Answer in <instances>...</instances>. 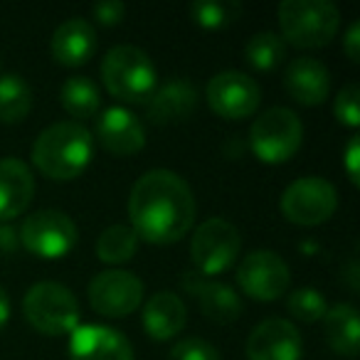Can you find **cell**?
I'll use <instances>...</instances> for the list:
<instances>
[{"mask_svg":"<svg viewBox=\"0 0 360 360\" xmlns=\"http://www.w3.org/2000/svg\"><path fill=\"white\" fill-rule=\"evenodd\" d=\"M237 284L242 294L255 301H276L291 284L289 264L271 250H255L237 266Z\"/></svg>","mask_w":360,"mask_h":360,"instance_id":"8fae6325","label":"cell"},{"mask_svg":"<svg viewBox=\"0 0 360 360\" xmlns=\"http://www.w3.org/2000/svg\"><path fill=\"white\" fill-rule=\"evenodd\" d=\"M333 114L338 124L348 126V129H358L360 126V86L358 84H345L335 94L333 101Z\"/></svg>","mask_w":360,"mask_h":360,"instance_id":"f1b7e54d","label":"cell"},{"mask_svg":"<svg viewBox=\"0 0 360 360\" xmlns=\"http://www.w3.org/2000/svg\"><path fill=\"white\" fill-rule=\"evenodd\" d=\"M139 237L131 230V225H111L96 240V257L104 264H126L136 257Z\"/></svg>","mask_w":360,"mask_h":360,"instance_id":"d4e9b609","label":"cell"},{"mask_svg":"<svg viewBox=\"0 0 360 360\" xmlns=\"http://www.w3.org/2000/svg\"><path fill=\"white\" fill-rule=\"evenodd\" d=\"M18 245H20L18 232L11 225H0V250H6L8 255H13L18 250Z\"/></svg>","mask_w":360,"mask_h":360,"instance_id":"836d02e7","label":"cell"},{"mask_svg":"<svg viewBox=\"0 0 360 360\" xmlns=\"http://www.w3.org/2000/svg\"><path fill=\"white\" fill-rule=\"evenodd\" d=\"M323 333L328 345L338 355L355 358L360 348V326L358 311L350 304H335L323 316Z\"/></svg>","mask_w":360,"mask_h":360,"instance_id":"7402d4cb","label":"cell"},{"mask_svg":"<svg viewBox=\"0 0 360 360\" xmlns=\"http://www.w3.org/2000/svg\"><path fill=\"white\" fill-rule=\"evenodd\" d=\"M240 230L225 217H210L195 230L191 240V259L202 276H215L227 271L240 257Z\"/></svg>","mask_w":360,"mask_h":360,"instance_id":"ba28073f","label":"cell"},{"mask_svg":"<svg viewBox=\"0 0 360 360\" xmlns=\"http://www.w3.org/2000/svg\"><path fill=\"white\" fill-rule=\"evenodd\" d=\"M60 101L72 119H91L101 106V94L89 77H70L60 89Z\"/></svg>","mask_w":360,"mask_h":360,"instance_id":"cb8c5ba5","label":"cell"},{"mask_svg":"<svg viewBox=\"0 0 360 360\" xmlns=\"http://www.w3.org/2000/svg\"><path fill=\"white\" fill-rule=\"evenodd\" d=\"M94 158V139L79 121H57L32 143V163L50 180H75Z\"/></svg>","mask_w":360,"mask_h":360,"instance_id":"7a4b0ae2","label":"cell"},{"mask_svg":"<svg viewBox=\"0 0 360 360\" xmlns=\"http://www.w3.org/2000/svg\"><path fill=\"white\" fill-rule=\"evenodd\" d=\"M32 109V86L25 77L0 75V124H20Z\"/></svg>","mask_w":360,"mask_h":360,"instance_id":"603a6c76","label":"cell"},{"mask_svg":"<svg viewBox=\"0 0 360 360\" xmlns=\"http://www.w3.org/2000/svg\"><path fill=\"white\" fill-rule=\"evenodd\" d=\"M8 319H11V299H8V291L0 286V330L6 328Z\"/></svg>","mask_w":360,"mask_h":360,"instance_id":"e575fe53","label":"cell"},{"mask_svg":"<svg viewBox=\"0 0 360 360\" xmlns=\"http://www.w3.org/2000/svg\"><path fill=\"white\" fill-rule=\"evenodd\" d=\"M25 321L42 335H70L79 326V301L57 281H37L22 299Z\"/></svg>","mask_w":360,"mask_h":360,"instance_id":"5b68a950","label":"cell"},{"mask_svg":"<svg viewBox=\"0 0 360 360\" xmlns=\"http://www.w3.org/2000/svg\"><path fill=\"white\" fill-rule=\"evenodd\" d=\"M126 15V6L119 0H101L94 6V18L101 22L104 27H114L124 20Z\"/></svg>","mask_w":360,"mask_h":360,"instance_id":"4dcf8cb0","label":"cell"},{"mask_svg":"<svg viewBox=\"0 0 360 360\" xmlns=\"http://www.w3.org/2000/svg\"><path fill=\"white\" fill-rule=\"evenodd\" d=\"M96 30L84 18H70L60 22L52 32L50 50L57 65L62 67H82L94 57L96 52Z\"/></svg>","mask_w":360,"mask_h":360,"instance_id":"d6986e66","label":"cell"},{"mask_svg":"<svg viewBox=\"0 0 360 360\" xmlns=\"http://www.w3.org/2000/svg\"><path fill=\"white\" fill-rule=\"evenodd\" d=\"M304 340L291 321L266 319L247 338V360H301Z\"/></svg>","mask_w":360,"mask_h":360,"instance_id":"5bb4252c","label":"cell"},{"mask_svg":"<svg viewBox=\"0 0 360 360\" xmlns=\"http://www.w3.org/2000/svg\"><path fill=\"white\" fill-rule=\"evenodd\" d=\"M191 15L198 27L222 30L240 15V6L235 0H195L191 6Z\"/></svg>","mask_w":360,"mask_h":360,"instance_id":"4316f807","label":"cell"},{"mask_svg":"<svg viewBox=\"0 0 360 360\" xmlns=\"http://www.w3.org/2000/svg\"><path fill=\"white\" fill-rule=\"evenodd\" d=\"M358 158H360V141L358 136H350L348 146H345V173H348L353 186H358Z\"/></svg>","mask_w":360,"mask_h":360,"instance_id":"1f68e13d","label":"cell"},{"mask_svg":"<svg viewBox=\"0 0 360 360\" xmlns=\"http://www.w3.org/2000/svg\"><path fill=\"white\" fill-rule=\"evenodd\" d=\"M96 139L104 150L114 155H136L146 146V131L141 119L126 106H109L96 119Z\"/></svg>","mask_w":360,"mask_h":360,"instance_id":"2e32d148","label":"cell"},{"mask_svg":"<svg viewBox=\"0 0 360 360\" xmlns=\"http://www.w3.org/2000/svg\"><path fill=\"white\" fill-rule=\"evenodd\" d=\"M170 360H220V353L202 338H183L170 348Z\"/></svg>","mask_w":360,"mask_h":360,"instance_id":"f546056e","label":"cell"},{"mask_svg":"<svg viewBox=\"0 0 360 360\" xmlns=\"http://www.w3.org/2000/svg\"><path fill=\"white\" fill-rule=\"evenodd\" d=\"M286 309L294 319H299L301 323H316V321H323L328 304H326V296L316 289H296L286 299Z\"/></svg>","mask_w":360,"mask_h":360,"instance_id":"83f0119b","label":"cell"},{"mask_svg":"<svg viewBox=\"0 0 360 360\" xmlns=\"http://www.w3.org/2000/svg\"><path fill=\"white\" fill-rule=\"evenodd\" d=\"M286 57V42L276 32H255L245 45V60L252 70L257 72H271L284 62Z\"/></svg>","mask_w":360,"mask_h":360,"instance_id":"484cf974","label":"cell"},{"mask_svg":"<svg viewBox=\"0 0 360 360\" xmlns=\"http://www.w3.org/2000/svg\"><path fill=\"white\" fill-rule=\"evenodd\" d=\"M89 306L106 319L131 316L143 301V281L126 269H106L89 281Z\"/></svg>","mask_w":360,"mask_h":360,"instance_id":"30bf717a","label":"cell"},{"mask_svg":"<svg viewBox=\"0 0 360 360\" xmlns=\"http://www.w3.org/2000/svg\"><path fill=\"white\" fill-rule=\"evenodd\" d=\"M188 309L186 301L180 299L175 291H158V294L148 296L143 304V316L141 323L143 330L153 340H170L186 328Z\"/></svg>","mask_w":360,"mask_h":360,"instance_id":"44dd1931","label":"cell"},{"mask_svg":"<svg viewBox=\"0 0 360 360\" xmlns=\"http://www.w3.org/2000/svg\"><path fill=\"white\" fill-rule=\"evenodd\" d=\"M304 143V124L286 106H271L257 116L250 129V148L262 163H286Z\"/></svg>","mask_w":360,"mask_h":360,"instance_id":"8992f818","label":"cell"},{"mask_svg":"<svg viewBox=\"0 0 360 360\" xmlns=\"http://www.w3.org/2000/svg\"><path fill=\"white\" fill-rule=\"evenodd\" d=\"M180 286L198 301L202 316L212 323H235L242 316V299L232 286L225 281H215L210 276H202L198 271H188L180 276Z\"/></svg>","mask_w":360,"mask_h":360,"instance_id":"9a60e30c","label":"cell"},{"mask_svg":"<svg viewBox=\"0 0 360 360\" xmlns=\"http://www.w3.org/2000/svg\"><path fill=\"white\" fill-rule=\"evenodd\" d=\"M281 40L299 50L330 45L340 27V13L330 0H281L276 8Z\"/></svg>","mask_w":360,"mask_h":360,"instance_id":"3957f363","label":"cell"},{"mask_svg":"<svg viewBox=\"0 0 360 360\" xmlns=\"http://www.w3.org/2000/svg\"><path fill=\"white\" fill-rule=\"evenodd\" d=\"M207 106L222 119H247L262 104V89L257 79L237 70L217 72L205 86Z\"/></svg>","mask_w":360,"mask_h":360,"instance_id":"7c38bea8","label":"cell"},{"mask_svg":"<svg viewBox=\"0 0 360 360\" xmlns=\"http://www.w3.org/2000/svg\"><path fill=\"white\" fill-rule=\"evenodd\" d=\"M35 198L32 170L20 158H0V222L22 215Z\"/></svg>","mask_w":360,"mask_h":360,"instance_id":"ffe728a7","label":"cell"},{"mask_svg":"<svg viewBox=\"0 0 360 360\" xmlns=\"http://www.w3.org/2000/svg\"><path fill=\"white\" fill-rule=\"evenodd\" d=\"M198 106V89L191 79H168L163 86H155L146 99V116L155 126H173L193 116Z\"/></svg>","mask_w":360,"mask_h":360,"instance_id":"e0dca14e","label":"cell"},{"mask_svg":"<svg viewBox=\"0 0 360 360\" xmlns=\"http://www.w3.org/2000/svg\"><path fill=\"white\" fill-rule=\"evenodd\" d=\"M101 79L114 99L124 104H146L155 89V65L141 47L116 45L104 55Z\"/></svg>","mask_w":360,"mask_h":360,"instance_id":"277c9868","label":"cell"},{"mask_svg":"<svg viewBox=\"0 0 360 360\" xmlns=\"http://www.w3.org/2000/svg\"><path fill=\"white\" fill-rule=\"evenodd\" d=\"M284 86L301 106H319L330 94V72L316 57H296L284 70Z\"/></svg>","mask_w":360,"mask_h":360,"instance_id":"ac0fdd59","label":"cell"},{"mask_svg":"<svg viewBox=\"0 0 360 360\" xmlns=\"http://www.w3.org/2000/svg\"><path fill=\"white\" fill-rule=\"evenodd\" d=\"M20 245L40 259H62L77 245V225L62 210H37L25 217L20 232Z\"/></svg>","mask_w":360,"mask_h":360,"instance_id":"9c48e42d","label":"cell"},{"mask_svg":"<svg viewBox=\"0 0 360 360\" xmlns=\"http://www.w3.org/2000/svg\"><path fill=\"white\" fill-rule=\"evenodd\" d=\"M131 230L150 245H175L195 225V195L186 178L165 168L143 173L129 195Z\"/></svg>","mask_w":360,"mask_h":360,"instance_id":"6da1fadb","label":"cell"},{"mask_svg":"<svg viewBox=\"0 0 360 360\" xmlns=\"http://www.w3.org/2000/svg\"><path fill=\"white\" fill-rule=\"evenodd\" d=\"M343 50L348 55L350 62H358L360 60V22H350V27L345 30L343 37Z\"/></svg>","mask_w":360,"mask_h":360,"instance_id":"d6a6232c","label":"cell"},{"mask_svg":"<svg viewBox=\"0 0 360 360\" xmlns=\"http://www.w3.org/2000/svg\"><path fill=\"white\" fill-rule=\"evenodd\" d=\"M70 360H136V355L121 330L101 323H79L70 333Z\"/></svg>","mask_w":360,"mask_h":360,"instance_id":"4fadbf2b","label":"cell"},{"mask_svg":"<svg viewBox=\"0 0 360 360\" xmlns=\"http://www.w3.org/2000/svg\"><path fill=\"white\" fill-rule=\"evenodd\" d=\"M279 207L289 222L299 227L323 225L333 217L338 207V193L333 183L321 175H304L296 178L284 193H281Z\"/></svg>","mask_w":360,"mask_h":360,"instance_id":"52a82bcc","label":"cell"}]
</instances>
